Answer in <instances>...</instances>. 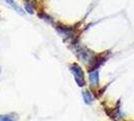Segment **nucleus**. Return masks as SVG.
<instances>
[{"label": "nucleus", "mask_w": 134, "mask_h": 121, "mask_svg": "<svg viewBox=\"0 0 134 121\" xmlns=\"http://www.w3.org/2000/svg\"><path fill=\"white\" fill-rule=\"evenodd\" d=\"M75 53L78 56V58L84 64H86L87 66H91V65H93L97 62L96 60V54L92 51L88 50L87 47L78 46L75 48Z\"/></svg>", "instance_id": "f257e3e1"}, {"label": "nucleus", "mask_w": 134, "mask_h": 121, "mask_svg": "<svg viewBox=\"0 0 134 121\" xmlns=\"http://www.w3.org/2000/svg\"><path fill=\"white\" fill-rule=\"evenodd\" d=\"M70 71L72 72V74L74 76V79L76 81V83L78 84V86L79 87L85 86L86 81H85V76H84V72H83L82 68L78 64H73L70 67Z\"/></svg>", "instance_id": "f03ea898"}, {"label": "nucleus", "mask_w": 134, "mask_h": 121, "mask_svg": "<svg viewBox=\"0 0 134 121\" xmlns=\"http://www.w3.org/2000/svg\"><path fill=\"white\" fill-rule=\"evenodd\" d=\"M89 82L91 87L96 88L99 86V72L98 71H91L89 73Z\"/></svg>", "instance_id": "7ed1b4c3"}, {"label": "nucleus", "mask_w": 134, "mask_h": 121, "mask_svg": "<svg viewBox=\"0 0 134 121\" xmlns=\"http://www.w3.org/2000/svg\"><path fill=\"white\" fill-rule=\"evenodd\" d=\"M55 29L59 32V34L63 37H71L73 35V30L71 28H68L65 26H57Z\"/></svg>", "instance_id": "20e7f679"}, {"label": "nucleus", "mask_w": 134, "mask_h": 121, "mask_svg": "<svg viewBox=\"0 0 134 121\" xmlns=\"http://www.w3.org/2000/svg\"><path fill=\"white\" fill-rule=\"evenodd\" d=\"M2 1H4L5 3H6L7 5L9 7H11L13 10H15V12H17V13H19L20 15H23V14H25L24 12V10L21 8L20 6H18L15 2H14L13 0H2Z\"/></svg>", "instance_id": "39448f33"}, {"label": "nucleus", "mask_w": 134, "mask_h": 121, "mask_svg": "<svg viewBox=\"0 0 134 121\" xmlns=\"http://www.w3.org/2000/svg\"><path fill=\"white\" fill-rule=\"evenodd\" d=\"M82 96H83V99L85 101V103L87 104V105H91L92 103H93V96L92 94L90 93V91H88V90H84L83 92H82Z\"/></svg>", "instance_id": "423d86ee"}, {"label": "nucleus", "mask_w": 134, "mask_h": 121, "mask_svg": "<svg viewBox=\"0 0 134 121\" xmlns=\"http://www.w3.org/2000/svg\"><path fill=\"white\" fill-rule=\"evenodd\" d=\"M17 115L15 114H0V121H17Z\"/></svg>", "instance_id": "0eeeda50"}, {"label": "nucleus", "mask_w": 134, "mask_h": 121, "mask_svg": "<svg viewBox=\"0 0 134 121\" xmlns=\"http://www.w3.org/2000/svg\"><path fill=\"white\" fill-rule=\"evenodd\" d=\"M25 11L29 14H32L34 12V7L31 6V4H30V3H26V4H25Z\"/></svg>", "instance_id": "6e6552de"}, {"label": "nucleus", "mask_w": 134, "mask_h": 121, "mask_svg": "<svg viewBox=\"0 0 134 121\" xmlns=\"http://www.w3.org/2000/svg\"><path fill=\"white\" fill-rule=\"evenodd\" d=\"M0 74H1V67H0Z\"/></svg>", "instance_id": "1a4fd4ad"}]
</instances>
